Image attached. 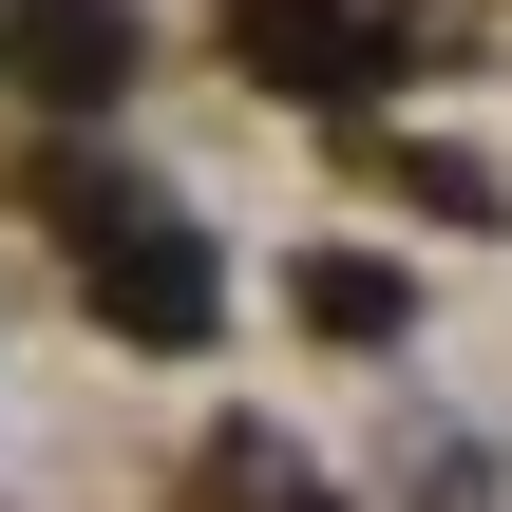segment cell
I'll use <instances>...</instances> for the list:
<instances>
[{"label": "cell", "instance_id": "2", "mask_svg": "<svg viewBox=\"0 0 512 512\" xmlns=\"http://www.w3.org/2000/svg\"><path fill=\"white\" fill-rule=\"evenodd\" d=\"M0 57H19V95H114L133 76V0H0Z\"/></svg>", "mask_w": 512, "mask_h": 512}, {"label": "cell", "instance_id": "1", "mask_svg": "<svg viewBox=\"0 0 512 512\" xmlns=\"http://www.w3.org/2000/svg\"><path fill=\"white\" fill-rule=\"evenodd\" d=\"M95 304H114V323H152V342H190V323H209V266L171 247V209H95Z\"/></svg>", "mask_w": 512, "mask_h": 512}]
</instances>
